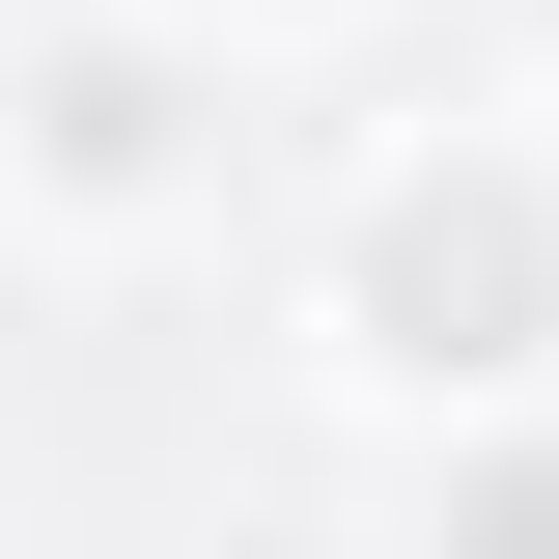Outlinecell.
Segmentation results:
<instances>
[{
  "instance_id": "6da1fadb",
  "label": "cell",
  "mask_w": 559,
  "mask_h": 559,
  "mask_svg": "<svg viewBox=\"0 0 559 559\" xmlns=\"http://www.w3.org/2000/svg\"><path fill=\"white\" fill-rule=\"evenodd\" d=\"M308 336H336L392 419H503V392H559V140H503V112L392 140V168L336 197Z\"/></svg>"
},
{
  "instance_id": "7a4b0ae2",
  "label": "cell",
  "mask_w": 559,
  "mask_h": 559,
  "mask_svg": "<svg viewBox=\"0 0 559 559\" xmlns=\"http://www.w3.org/2000/svg\"><path fill=\"white\" fill-rule=\"evenodd\" d=\"M168 197H197V57L57 0L28 28V224H168Z\"/></svg>"
},
{
  "instance_id": "3957f363",
  "label": "cell",
  "mask_w": 559,
  "mask_h": 559,
  "mask_svg": "<svg viewBox=\"0 0 559 559\" xmlns=\"http://www.w3.org/2000/svg\"><path fill=\"white\" fill-rule=\"evenodd\" d=\"M419 503H448V532H559V419H448Z\"/></svg>"
},
{
  "instance_id": "277c9868",
  "label": "cell",
  "mask_w": 559,
  "mask_h": 559,
  "mask_svg": "<svg viewBox=\"0 0 559 559\" xmlns=\"http://www.w3.org/2000/svg\"><path fill=\"white\" fill-rule=\"evenodd\" d=\"M197 28H336V0H197Z\"/></svg>"
}]
</instances>
